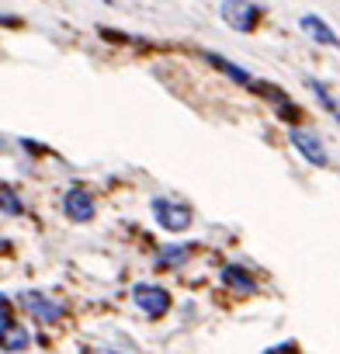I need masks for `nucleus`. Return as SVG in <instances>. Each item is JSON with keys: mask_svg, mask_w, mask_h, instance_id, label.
<instances>
[{"mask_svg": "<svg viewBox=\"0 0 340 354\" xmlns=\"http://www.w3.org/2000/svg\"><path fill=\"white\" fill-rule=\"evenodd\" d=\"M15 302L21 306V313H25L32 323H39V326H46V330H56V326L63 323V316H66L63 302L53 299V295L42 292V288H25V292L15 295Z\"/></svg>", "mask_w": 340, "mask_h": 354, "instance_id": "obj_1", "label": "nucleus"}, {"mask_svg": "<svg viewBox=\"0 0 340 354\" xmlns=\"http://www.w3.org/2000/svg\"><path fill=\"white\" fill-rule=\"evenodd\" d=\"M149 212L156 219V226L170 236H178V233H188L195 226V209L185 202V198H170V195H156L149 202Z\"/></svg>", "mask_w": 340, "mask_h": 354, "instance_id": "obj_2", "label": "nucleus"}, {"mask_svg": "<svg viewBox=\"0 0 340 354\" xmlns=\"http://www.w3.org/2000/svg\"><path fill=\"white\" fill-rule=\"evenodd\" d=\"M132 306L146 319H163L170 309H174V295H170V288L160 285V281H135L132 285Z\"/></svg>", "mask_w": 340, "mask_h": 354, "instance_id": "obj_3", "label": "nucleus"}, {"mask_svg": "<svg viewBox=\"0 0 340 354\" xmlns=\"http://www.w3.org/2000/svg\"><path fill=\"white\" fill-rule=\"evenodd\" d=\"M219 18H223L233 32L250 35V32L257 28V21H261V8L254 4V0H223V4H219Z\"/></svg>", "mask_w": 340, "mask_h": 354, "instance_id": "obj_4", "label": "nucleus"}, {"mask_svg": "<svg viewBox=\"0 0 340 354\" xmlns=\"http://www.w3.org/2000/svg\"><path fill=\"white\" fill-rule=\"evenodd\" d=\"M288 142H292V149H295L309 167H330V153H326L323 139H319L312 129H302V125L288 129Z\"/></svg>", "mask_w": 340, "mask_h": 354, "instance_id": "obj_5", "label": "nucleus"}, {"mask_svg": "<svg viewBox=\"0 0 340 354\" xmlns=\"http://www.w3.org/2000/svg\"><path fill=\"white\" fill-rule=\"evenodd\" d=\"M59 212H63L66 223L84 226V223H91V219L97 216V202H94V195H91L87 188H70V192H63V198H59Z\"/></svg>", "mask_w": 340, "mask_h": 354, "instance_id": "obj_6", "label": "nucleus"}, {"mask_svg": "<svg viewBox=\"0 0 340 354\" xmlns=\"http://www.w3.org/2000/svg\"><path fill=\"white\" fill-rule=\"evenodd\" d=\"M219 281H223L229 292H236V295H254V292H257V274H254L247 264H223Z\"/></svg>", "mask_w": 340, "mask_h": 354, "instance_id": "obj_7", "label": "nucleus"}, {"mask_svg": "<svg viewBox=\"0 0 340 354\" xmlns=\"http://www.w3.org/2000/svg\"><path fill=\"white\" fill-rule=\"evenodd\" d=\"M191 257H195V247H188V243H167V247L156 250L153 264H156V271H185L191 264Z\"/></svg>", "mask_w": 340, "mask_h": 354, "instance_id": "obj_8", "label": "nucleus"}, {"mask_svg": "<svg viewBox=\"0 0 340 354\" xmlns=\"http://www.w3.org/2000/svg\"><path fill=\"white\" fill-rule=\"evenodd\" d=\"M299 28H302L312 42H319V46H340L337 32H333L323 18H316V15H302V18H299Z\"/></svg>", "mask_w": 340, "mask_h": 354, "instance_id": "obj_9", "label": "nucleus"}, {"mask_svg": "<svg viewBox=\"0 0 340 354\" xmlns=\"http://www.w3.org/2000/svg\"><path fill=\"white\" fill-rule=\"evenodd\" d=\"M25 212H28V205H25L21 192L11 188V185H0V216L4 219H21Z\"/></svg>", "mask_w": 340, "mask_h": 354, "instance_id": "obj_10", "label": "nucleus"}, {"mask_svg": "<svg viewBox=\"0 0 340 354\" xmlns=\"http://www.w3.org/2000/svg\"><path fill=\"white\" fill-rule=\"evenodd\" d=\"M205 59H209V63H212L216 70H223V73H226L229 80H236L240 87H250V91H254V84H257V80H254V73L240 70L236 63H229V59H223V56H216V53H205Z\"/></svg>", "mask_w": 340, "mask_h": 354, "instance_id": "obj_11", "label": "nucleus"}, {"mask_svg": "<svg viewBox=\"0 0 340 354\" xmlns=\"http://www.w3.org/2000/svg\"><path fill=\"white\" fill-rule=\"evenodd\" d=\"M0 347H4L8 354H25V351L32 347V330H25V326L15 323V326L8 330V337L0 340Z\"/></svg>", "mask_w": 340, "mask_h": 354, "instance_id": "obj_12", "label": "nucleus"}, {"mask_svg": "<svg viewBox=\"0 0 340 354\" xmlns=\"http://www.w3.org/2000/svg\"><path fill=\"white\" fill-rule=\"evenodd\" d=\"M309 91H312V94H316V101H319V104H323V108H326V111H330V115L340 122V104H337V97L326 91V84H319V80H309Z\"/></svg>", "mask_w": 340, "mask_h": 354, "instance_id": "obj_13", "label": "nucleus"}, {"mask_svg": "<svg viewBox=\"0 0 340 354\" xmlns=\"http://www.w3.org/2000/svg\"><path fill=\"white\" fill-rule=\"evenodd\" d=\"M11 326H15V299L0 292V340L8 337Z\"/></svg>", "mask_w": 340, "mask_h": 354, "instance_id": "obj_14", "label": "nucleus"}, {"mask_svg": "<svg viewBox=\"0 0 340 354\" xmlns=\"http://www.w3.org/2000/svg\"><path fill=\"white\" fill-rule=\"evenodd\" d=\"M84 354H129V351H122V347H111V344H101V347H87Z\"/></svg>", "mask_w": 340, "mask_h": 354, "instance_id": "obj_15", "label": "nucleus"}, {"mask_svg": "<svg viewBox=\"0 0 340 354\" xmlns=\"http://www.w3.org/2000/svg\"><path fill=\"white\" fill-rule=\"evenodd\" d=\"M8 254H11V240L0 236V257H8Z\"/></svg>", "mask_w": 340, "mask_h": 354, "instance_id": "obj_16", "label": "nucleus"}, {"mask_svg": "<svg viewBox=\"0 0 340 354\" xmlns=\"http://www.w3.org/2000/svg\"><path fill=\"white\" fill-rule=\"evenodd\" d=\"M101 4H108V0H101Z\"/></svg>", "mask_w": 340, "mask_h": 354, "instance_id": "obj_17", "label": "nucleus"}]
</instances>
